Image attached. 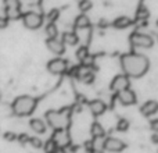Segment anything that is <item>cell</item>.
I'll return each mask as SVG.
<instances>
[{
  "label": "cell",
  "mask_w": 158,
  "mask_h": 153,
  "mask_svg": "<svg viewBox=\"0 0 158 153\" xmlns=\"http://www.w3.org/2000/svg\"><path fill=\"white\" fill-rule=\"evenodd\" d=\"M8 25V20L6 17H0V29H4Z\"/></svg>",
  "instance_id": "obj_32"
},
{
  "label": "cell",
  "mask_w": 158,
  "mask_h": 153,
  "mask_svg": "<svg viewBox=\"0 0 158 153\" xmlns=\"http://www.w3.org/2000/svg\"><path fill=\"white\" fill-rule=\"evenodd\" d=\"M36 99L32 98L29 95H22L18 98L14 99L13 104H11V109L13 113L18 117H25V116H29L33 113V110L36 109Z\"/></svg>",
  "instance_id": "obj_2"
},
{
  "label": "cell",
  "mask_w": 158,
  "mask_h": 153,
  "mask_svg": "<svg viewBox=\"0 0 158 153\" xmlns=\"http://www.w3.org/2000/svg\"><path fill=\"white\" fill-rule=\"evenodd\" d=\"M140 111L143 116L146 117H150L158 113V102L157 100H147L142 107H140Z\"/></svg>",
  "instance_id": "obj_13"
},
{
  "label": "cell",
  "mask_w": 158,
  "mask_h": 153,
  "mask_svg": "<svg viewBox=\"0 0 158 153\" xmlns=\"http://www.w3.org/2000/svg\"><path fill=\"white\" fill-rule=\"evenodd\" d=\"M29 143L33 146V148H42V146H43V142H42L39 138H36V137L29 138Z\"/></svg>",
  "instance_id": "obj_29"
},
{
  "label": "cell",
  "mask_w": 158,
  "mask_h": 153,
  "mask_svg": "<svg viewBox=\"0 0 158 153\" xmlns=\"http://www.w3.org/2000/svg\"><path fill=\"white\" fill-rule=\"evenodd\" d=\"M4 139L6 141H15L17 139V135L14 132H6L4 134Z\"/></svg>",
  "instance_id": "obj_31"
},
{
  "label": "cell",
  "mask_w": 158,
  "mask_h": 153,
  "mask_svg": "<svg viewBox=\"0 0 158 153\" xmlns=\"http://www.w3.org/2000/svg\"><path fill=\"white\" fill-rule=\"evenodd\" d=\"M67 68H68V63H67V60L60 59V57L53 59V60H50L49 63H47V70H49V72L56 74V75L64 74V72L67 71Z\"/></svg>",
  "instance_id": "obj_8"
},
{
  "label": "cell",
  "mask_w": 158,
  "mask_h": 153,
  "mask_svg": "<svg viewBox=\"0 0 158 153\" xmlns=\"http://www.w3.org/2000/svg\"><path fill=\"white\" fill-rule=\"evenodd\" d=\"M128 128H129V121L126 120V118H119L118 123H117V129L118 131L125 132V131H128Z\"/></svg>",
  "instance_id": "obj_23"
},
{
  "label": "cell",
  "mask_w": 158,
  "mask_h": 153,
  "mask_svg": "<svg viewBox=\"0 0 158 153\" xmlns=\"http://www.w3.org/2000/svg\"><path fill=\"white\" fill-rule=\"evenodd\" d=\"M53 153H67L65 151H63V149H57L56 152H53Z\"/></svg>",
  "instance_id": "obj_34"
},
{
  "label": "cell",
  "mask_w": 158,
  "mask_h": 153,
  "mask_svg": "<svg viewBox=\"0 0 158 153\" xmlns=\"http://www.w3.org/2000/svg\"><path fill=\"white\" fill-rule=\"evenodd\" d=\"M46 121L54 131L57 129H67L69 127V114L65 110H49L46 113Z\"/></svg>",
  "instance_id": "obj_3"
},
{
  "label": "cell",
  "mask_w": 158,
  "mask_h": 153,
  "mask_svg": "<svg viewBox=\"0 0 158 153\" xmlns=\"http://www.w3.org/2000/svg\"><path fill=\"white\" fill-rule=\"evenodd\" d=\"M89 109L93 116H101L107 110V104L100 99H96V100H92L89 103Z\"/></svg>",
  "instance_id": "obj_14"
},
{
  "label": "cell",
  "mask_w": 158,
  "mask_h": 153,
  "mask_svg": "<svg viewBox=\"0 0 158 153\" xmlns=\"http://www.w3.org/2000/svg\"><path fill=\"white\" fill-rule=\"evenodd\" d=\"M63 42L64 45H68V46H75V45L79 42L78 36L75 32H64L63 33Z\"/></svg>",
  "instance_id": "obj_16"
},
{
  "label": "cell",
  "mask_w": 158,
  "mask_h": 153,
  "mask_svg": "<svg viewBox=\"0 0 158 153\" xmlns=\"http://www.w3.org/2000/svg\"><path fill=\"white\" fill-rule=\"evenodd\" d=\"M57 146H56V143L53 142V139H49L46 143H44V151H46V153H53L57 151Z\"/></svg>",
  "instance_id": "obj_28"
},
{
  "label": "cell",
  "mask_w": 158,
  "mask_h": 153,
  "mask_svg": "<svg viewBox=\"0 0 158 153\" xmlns=\"http://www.w3.org/2000/svg\"><path fill=\"white\" fill-rule=\"evenodd\" d=\"M52 139L56 143V146L58 149H63V151L67 146L71 145V137H69L68 129H57V131H54Z\"/></svg>",
  "instance_id": "obj_5"
},
{
  "label": "cell",
  "mask_w": 158,
  "mask_h": 153,
  "mask_svg": "<svg viewBox=\"0 0 158 153\" xmlns=\"http://www.w3.org/2000/svg\"><path fill=\"white\" fill-rule=\"evenodd\" d=\"M29 127L36 134H44V132H46V124H44V121L40 120V118H32V120L29 121Z\"/></svg>",
  "instance_id": "obj_15"
},
{
  "label": "cell",
  "mask_w": 158,
  "mask_h": 153,
  "mask_svg": "<svg viewBox=\"0 0 158 153\" xmlns=\"http://www.w3.org/2000/svg\"><path fill=\"white\" fill-rule=\"evenodd\" d=\"M125 148H126L125 142L121 141V139H118V138L110 137V138H106V139L103 141V149H106V151H108V152L119 153V152H122Z\"/></svg>",
  "instance_id": "obj_7"
},
{
  "label": "cell",
  "mask_w": 158,
  "mask_h": 153,
  "mask_svg": "<svg viewBox=\"0 0 158 153\" xmlns=\"http://www.w3.org/2000/svg\"><path fill=\"white\" fill-rule=\"evenodd\" d=\"M87 55H89V52H87V46H83V45H82V46L77 50V57H78L79 61L83 60V59L86 57Z\"/></svg>",
  "instance_id": "obj_25"
},
{
  "label": "cell",
  "mask_w": 158,
  "mask_h": 153,
  "mask_svg": "<svg viewBox=\"0 0 158 153\" xmlns=\"http://www.w3.org/2000/svg\"><path fill=\"white\" fill-rule=\"evenodd\" d=\"M77 78L81 79V81L86 82V84H90L94 79V71H93V67H78L77 71Z\"/></svg>",
  "instance_id": "obj_11"
},
{
  "label": "cell",
  "mask_w": 158,
  "mask_h": 153,
  "mask_svg": "<svg viewBox=\"0 0 158 153\" xmlns=\"http://www.w3.org/2000/svg\"><path fill=\"white\" fill-rule=\"evenodd\" d=\"M148 17H150V11H148L147 8L144 7V6L139 7V10H137V13H136V18H137V21H142V20H147Z\"/></svg>",
  "instance_id": "obj_22"
},
{
  "label": "cell",
  "mask_w": 158,
  "mask_h": 153,
  "mask_svg": "<svg viewBox=\"0 0 158 153\" xmlns=\"http://www.w3.org/2000/svg\"><path fill=\"white\" fill-rule=\"evenodd\" d=\"M29 138L31 137H28L27 134H21V135H18V137H17V139H18L21 143H27V142H29Z\"/></svg>",
  "instance_id": "obj_30"
},
{
  "label": "cell",
  "mask_w": 158,
  "mask_h": 153,
  "mask_svg": "<svg viewBox=\"0 0 158 153\" xmlns=\"http://www.w3.org/2000/svg\"><path fill=\"white\" fill-rule=\"evenodd\" d=\"M81 63H82V66H83V67H93V66H94V56L87 55L86 57L81 61Z\"/></svg>",
  "instance_id": "obj_27"
},
{
  "label": "cell",
  "mask_w": 158,
  "mask_h": 153,
  "mask_svg": "<svg viewBox=\"0 0 158 153\" xmlns=\"http://www.w3.org/2000/svg\"><path fill=\"white\" fill-rule=\"evenodd\" d=\"M22 22L28 29H38L43 24V17L35 11H28V13L22 14Z\"/></svg>",
  "instance_id": "obj_4"
},
{
  "label": "cell",
  "mask_w": 158,
  "mask_h": 153,
  "mask_svg": "<svg viewBox=\"0 0 158 153\" xmlns=\"http://www.w3.org/2000/svg\"><path fill=\"white\" fill-rule=\"evenodd\" d=\"M118 100L121 102V104L123 106H131V104L136 103V93L133 92L132 89H125L118 92Z\"/></svg>",
  "instance_id": "obj_10"
},
{
  "label": "cell",
  "mask_w": 158,
  "mask_h": 153,
  "mask_svg": "<svg viewBox=\"0 0 158 153\" xmlns=\"http://www.w3.org/2000/svg\"><path fill=\"white\" fill-rule=\"evenodd\" d=\"M132 24V20L129 18V17H126V15H121V17H118L117 20L114 21V27L117 28V29H123V28H128L129 25Z\"/></svg>",
  "instance_id": "obj_18"
},
{
  "label": "cell",
  "mask_w": 158,
  "mask_h": 153,
  "mask_svg": "<svg viewBox=\"0 0 158 153\" xmlns=\"http://www.w3.org/2000/svg\"><path fill=\"white\" fill-rule=\"evenodd\" d=\"M129 84H131L129 76H126L125 74H119L112 79L111 88H112V90H115V92L118 93V92H121V90L129 89Z\"/></svg>",
  "instance_id": "obj_9"
},
{
  "label": "cell",
  "mask_w": 158,
  "mask_h": 153,
  "mask_svg": "<svg viewBox=\"0 0 158 153\" xmlns=\"http://www.w3.org/2000/svg\"><path fill=\"white\" fill-rule=\"evenodd\" d=\"M90 153H103L101 151H93V152H90Z\"/></svg>",
  "instance_id": "obj_35"
},
{
  "label": "cell",
  "mask_w": 158,
  "mask_h": 153,
  "mask_svg": "<svg viewBox=\"0 0 158 153\" xmlns=\"http://www.w3.org/2000/svg\"><path fill=\"white\" fill-rule=\"evenodd\" d=\"M92 2L90 0H81L79 2V10L82 11V13H86V11H89L90 8H92Z\"/></svg>",
  "instance_id": "obj_24"
},
{
  "label": "cell",
  "mask_w": 158,
  "mask_h": 153,
  "mask_svg": "<svg viewBox=\"0 0 158 153\" xmlns=\"http://www.w3.org/2000/svg\"><path fill=\"white\" fill-rule=\"evenodd\" d=\"M46 35L49 36V39H56L58 35V29L56 27V24H49L46 27Z\"/></svg>",
  "instance_id": "obj_21"
},
{
  "label": "cell",
  "mask_w": 158,
  "mask_h": 153,
  "mask_svg": "<svg viewBox=\"0 0 158 153\" xmlns=\"http://www.w3.org/2000/svg\"><path fill=\"white\" fill-rule=\"evenodd\" d=\"M46 45L47 49L52 53H54V55H63L65 52V45L61 41H58V39H47Z\"/></svg>",
  "instance_id": "obj_12"
},
{
  "label": "cell",
  "mask_w": 158,
  "mask_h": 153,
  "mask_svg": "<svg viewBox=\"0 0 158 153\" xmlns=\"http://www.w3.org/2000/svg\"><path fill=\"white\" fill-rule=\"evenodd\" d=\"M150 127H151V129H153L154 132H158V118H156V120H153L150 123Z\"/></svg>",
  "instance_id": "obj_33"
},
{
  "label": "cell",
  "mask_w": 158,
  "mask_h": 153,
  "mask_svg": "<svg viewBox=\"0 0 158 153\" xmlns=\"http://www.w3.org/2000/svg\"><path fill=\"white\" fill-rule=\"evenodd\" d=\"M90 134H92V137L94 138V139H98V138H104L106 131H104V128L101 127V124L93 123L92 127H90Z\"/></svg>",
  "instance_id": "obj_17"
},
{
  "label": "cell",
  "mask_w": 158,
  "mask_h": 153,
  "mask_svg": "<svg viewBox=\"0 0 158 153\" xmlns=\"http://www.w3.org/2000/svg\"><path fill=\"white\" fill-rule=\"evenodd\" d=\"M58 17H60V11H58L57 8L52 10L49 14H47V18H49V24H54V22L57 21Z\"/></svg>",
  "instance_id": "obj_26"
},
{
  "label": "cell",
  "mask_w": 158,
  "mask_h": 153,
  "mask_svg": "<svg viewBox=\"0 0 158 153\" xmlns=\"http://www.w3.org/2000/svg\"><path fill=\"white\" fill-rule=\"evenodd\" d=\"M6 10H21V2L19 0H3Z\"/></svg>",
  "instance_id": "obj_20"
},
{
  "label": "cell",
  "mask_w": 158,
  "mask_h": 153,
  "mask_svg": "<svg viewBox=\"0 0 158 153\" xmlns=\"http://www.w3.org/2000/svg\"><path fill=\"white\" fill-rule=\"evenodd\" d=\"M121 66L126 76L139 78L147 72L150 61L146 56L139 55V53H126L121 57Z\"/></svg>",
  "instance_id": "obj_1"
},
{
  "label": "cell",
  "mask_w": 158,
  "mask_h": 153,
  "mask_svg": "<svg viewBox=\"0 0 158 153\" xmlns=\"http://www.w3.org/2000/svg\"><path fill=\"white\" fill-rule=\"evenodd\" d=\"M157 25H158V21H157Z\"/></svg>",
  "instance_id": "obj_36"
},
{
  "label": "cell",
  "mask_w": 158,
  "mask_h": 153,
  "mask_svg": "<svg viewBox=\"0 0 158 153\" xmlns=\"http://www.w3.org/2000/svg\"><path fill=\"white\" fill-rule=\"evenodd\" d=\"M131 43L135 47H151L154 43L153 38L150 35H146V33L142 32H133L131 35Z\"/></svg>",
  "instance_id": "obj_6"
},
{
  "label": "cell",
  "mask_w": 158,
  "mask_h": 153,
  "mask_svg": "<svg viewBox=\"0 0 158 153\" xmlns=\"http://www.w3.org/2000/svg\"><path fill=\"white\" fill-rule=\"evenodd\" d=\"M75 27H77V29L90 27V20H89V17H86L85 14H81V15H78L77 20H75Z\"/></svg>",
  "instance_id": "obj_19"
}]
</instances>
